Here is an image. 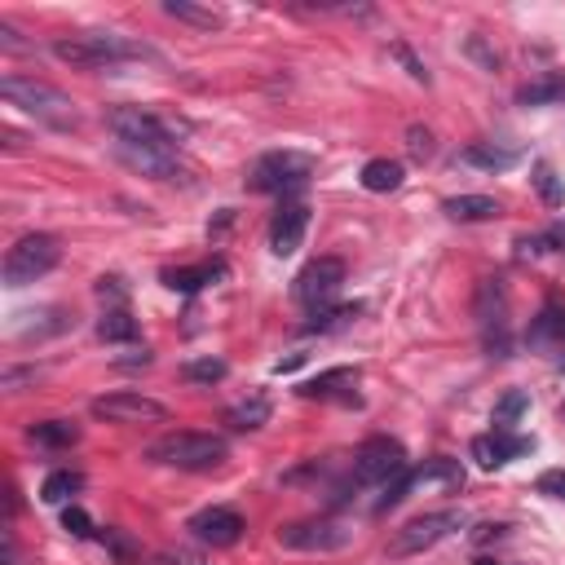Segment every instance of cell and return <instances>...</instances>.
Listing matches in <instances>:
<instances>
[{
    "label": "cell",
    "mask_w": 565,
    "mask_h": 565,
    "mask_svg": "<svg viewBox=\"0 0 565 565\" xmlns=\"http://www.w3.org/2000/svg\"><path fill=\"white\" fill-rule=\"evenodd\" d=\"M0 93H5L10 106H18L23 115H32V120L45 124V128H58V133L80 128L76 102H71L62 89L36 80V76H5V80H0Z\"/></svg>",
    "instance_id": "obj_1"
},
{
    "label": "cell",
    "mask_w": 565,
    "mask_h": 565,
    "mask_svg": "<svg viewBox=\"0 0 565 565\" xmlns=\"http://www.w3.org/2000/svg\"><path fill=\"white\" fill-rule=\"evenodd\" d=\"M147 460H155L164 468H181V473H208V468H222L230 460V442L217 438V434L181 429V434H168V438L151 442Z\"/></svg>",
    "instance_id": "obj_2"
},
{
    "label": "cell",
    "mask_w": 565,
    "mask_h": 565,
    "mask_svg": "<svg viewBox=\"0 0 565 565\" xmlns=\"http://www.w3.org/2000/svg\"><path fill=\"white\" fill-rule=\"evenodd\" d=\"M53 58L66 62V66L98 71V66H115V62H128V58H151V49L133 45L124 36H111V32H85V36H62L53 45Z\"/></svg>",
    "instance_id": "obj_3"
},
{
    "label": "cell",
    "mask_w": 565,
    "mask_h": 565,
    "mask_svg": "<svg viewBox=\"0 0 565 565\" xmlns=\"http://www.w3.org/2000/svg\"><path fill=\"white\" fill-rule=\"evenodd\" d=\"M106 128L115 133V147H147V151H168L177 155V133L141 106H111L106 111Z\"/></svg>",
    "instance_id": "obj_4"
},
{
    "label": "cell",
    "mask_w": 565,
    "mask_h": 565,
    "mask_svg": "<svg viewBox=\"0 0 565 565\" xmlns=\"http://www.w3.org/2000/svg\"><path fill=\"white\" fill-rule=\"evenodd\" d=\"M464 486V468H460V460H447V455H438V460H424V468H406L402 477H393L389 486H385V494L376 500V513H389V508H398L406 494H419V490H460Z\"/></svg>",
    "instance_id": "obj_5"
},
{
    "label": "cell",
    "mask_w": 565,
    "mask_h": 565,
    "mask_svg": "<svg viewBox=\"0 0 565 565\" xmlns=\"http://www.w3.org/2000/svg\"><path fill=\"white\" fill-rule=\"evenodd\" d=\"M464 526V513L460 508H442V513H424V517H411L406 526H398L385 543V552L393 561H406V556H419V552H429L438 548L447 535H455Z\"/></svg>",
    "instance_id": "obj_6"
},
{
    "label": "cell",
    "mask_w": 565,
    "mask_h": 565,
    "mask_svg": "<svg viewBox=\"0 0 565 565\" xmlns=\"http://www.w3.org/2000/svg\"><path fill=\"white\" fill-rule=\"evenodd\" d=\"M314 177V155L305 151H269L252 164L248 186L261 194H292Z\"/></svg>",
    "instance_id": "obj_7"
},
{
    "label": "cell",
    "mask_w": 565,
    "mask_h": 565,
    "mask_svg": "<svg viewBox=\"0 0 565 565\" xmlns=\"http://www.w3.org/2000/svg\"><path fill=\"white\" fill-rule=\"evenodd\" d=\"M62 261V243L53 235H23L5 252V288H27V282L45 278Z\"/></svg>",
    "instance_id": "obj_8"
},
{
    "label": "cell",
    "mask_w": 565,
    "mask_h": 565,
    "mask_svg": "<svg viewBox=\"0 0 565 565\" xmlns=\"http://www.w3.org/2000/svg\"><path fill=\"white\" fill-rule=\"evenodd\" d=\"M406 468H411L406 451L393 438H367L359 451H353V486H389Z\"/></svg>",
    "instance_id": "obj_9"
},
{
    "label": "cell",
    "mask_w": 565,
    "mask_h": 565,
    "mask_svg": "<svg viewBox=\"0 0 565 565\" xmlns=\"http://www.w3.org/2000/svg\"><path fill=\"white\" fill-rule=\"evenodd\" d=\"M473 314H477V327L486 336V349L504 359L508 353V292H504V278H481L477 282Z\"/></svg>",
    "instance_id": "obj_10"
},
{
    "label": "cell",
    "mask_w": 565,
    "mask_h": 565,
    "mask_svg": "<svg viewBox=\"0 0 565 565\" xmlns=\"http://www.w3.org/2000/svg\"><path fill=\"white\" fill-rule=\"evenodd\" d=\"M340 288H344V261H340V256H318V261H310V265L297 274L292 297H297L305 310H323V305H331V301L340 297Z\"/></svg>",
    "instance_id": "obj_11"
},
{
    "label": "cell",
    "mask_w": 565,
    "mask_h": 565,
    "mask_svg": "<svg viewBox=\"0 0 565 565\" xmlns=\"http://www.w3.org/2000/svg\"><path fill=\"white\" fill-rule=\"evenodd\" d=\"M89 411H93L98 419H106V424H160V419H168V406H164V402H155V398H147V393H128V389L93 398Z\"/></svg>",
    "instance_id": "obj_12"
},
{
    "label": "cell",
    "mask_w": 565,
    "mask_h": 565,
    "mask_svg": "<svg viewBox=\"0 0 565 565\" xmlns=\"http://www.w3.org/2000/svg\"><path fill=\"white\" fill-rule=\"evenodd\" d=\"M278 543L282 548H297V552H340L353 543V530L344 522H297V526H282L278 530Z\"/></svg>",
    "instance_id": "obj_13"
},
{
    "label": "cell",
    "mask_w": 565,
    "mask_h": 565,
    "mask_svg": "<svg viewBox=\"0 0 565 565\" xmlns=\"http://www.w3.org/2000/svg\"><path fill=\"white\" fill-rule=\"evenodd\" d=\"M305 230H310V208L301 199H282V208L269 222V252L274 256H292L305 243Z\"/></svg>",
    "instance_id": "obj_14"
},
{
    "label": "cell",
    "mask_w": 565,
    "mask_h": 565,
    "mask_svg": "<svg viewBox=\"0 0 565 565\" xmlns=\"http://www.w3.org/2000/svg\"><path fill=\"white\" fill-rule=\"evenodd\" d=\"M186 530H190L199 543H208V548H235L248 526H243V517H239L235 508H203V513H194V517L186 522Z\"/></svg>",
    "instance_id": "obj_15"
},
{
    "label": "cell",
    "mask_w": 565,
    "mask_h": 565,
    "mask_svg": "<svg viewBox=\"0 0 565 565\" xmlns=\"http://www.w3.org/2000/svg\"><path fill=\"white\" fill-rule=\"evenodd\" d=\"M526 451H535V438H513V434H504V429H494V434H486V438H473V460H477L481 468H504L508 460H517V455H526Z\"/></svg>",
    "instance_id": "obj_16"
},
{
    "label": "cell",
    "mask_w": 565,
    "mask_h": 565,
    "mask_svg": "<svg viewBox=\"0 0 565 565\" xmlns=\"http://www.w3.org/2000/svg\"><path fill=\"white\" fill-rule=\"evenodd\" d=\"M115 155H120V160H124L133 173L151 177V181H177V173H181L177 155H168V151H147V147H115Z\"/></svg>",
    "instance_id": "obj_17"
},
{
    "label": "cell",
    "mask_w": 565,
    "mask_h": 565,
    "mask_svg": "<svg viewBox=\"0 0 565 565\" xmlns=\"http://www.w3.org/2000/svg\"><path fill=\"white\" fill-rule=\"evenodd\" d=\"M526 344L539 353H552V359H565V310L548 305L530 327H526Z\"/></svg>",
    "instance_id": "obj_18"
},
{
    "label": "cell",
    "mask_w": 565,
    "mask_h": 565,
    "mask_svg": "<svg viewBox=\"0 0 565 565\" xmlns=\"http://www.w3.org/2000/svg\"><path fill=\"white\" fill-rule=\"evenodd\" d=\"M353 385H359V372L353 367H331V372H323V376H314V380H305L297 393L301 398H318V402H353L359 393H353Z\"/></svg>",
    "instance_id": "obj_19"
},
{
    "label": "cell",
    "mask_w": 565,
    "mask_h": 565,
    "mask_svg": "<svg viewBox=\"0 0 565 565\" xmlns=\"http://www.w3.org/2000/svg\"><path fill=\"white\" fill-rule=\"evenodd\" d=\"M442 212H447L451 222H460V226H477V222H500V217H504L500 199H490V194H451V199L442 203Z\"/></svg>",
    "instance_id": "obj_20"
},
{
    "label": "cell",
    "mask_w": 565,
    "mask_h": 565,
    "mask_svg": "<svg viewBox=\"0 0 565 565\" xmlns=\"http://www.w3.org/2000/svg\"><path fill=\"white\" fill-rule=\"evenodd\" d=\"M226 274V261H203V265H181V269H164V288L173 292H199L208 282H217Z\"/></svg>",
    "instance_id": "obj_21"
},
{
    "label": "cell",
    "mask_w": 565,
    "mask_h": 565,
    "mask_svg": "<svg viewBox=\"0 0 565 565\" xmlns=\"http://www.w3.org/2000/svg\"><path fill=\"white\" fill-rule=\"evenodd\" d=\"M164 14L177 18V23H190V27H199V32H222V27H226V14H222V10L190 5V0H164Z\"/></svg>",
    "instance_id": "obj_22"
},
{
    "label": "cell",
    "mask_w": 565,
    "mask_h": 565,
    "mask_svg": "<svg viewBox=\"0 0 565 565\" xmlns=\"http://www.w3.org/2000/svg\"><path fill=\"white\" fill-rule=\"evenodd\" d=\"M517 160H522V151L494 147V141H473V147L464 151V164H473V168H486V173H508Z\"/></svg>",
    "instance_id": "obj_23"
},
{
    "label": "cell",
    "mask_w": 565,
    "mask_h": 565,
    "mask_svg": "<svg viewBox=\"0 0 565 565\" xmlns=\"http://www.w3.org/2000/svg\"><path fill=\"white\" fill-rule=\"evenodd\" d=\"M265 419H269V398L265 393H252L248 402H235L226 411V424H230L235 434H252V429H261Z\"/></svg>",
    "instance_id": "obj_24"
},
{
    "label": "cell",
    "mask_w": 565,
    "mask_h": 565,
    "mask_svg": "<svg viewBox=\"0 0 565 565\" xmlns=\"http://www.w3.org/2000/svg\"><path fill=\"white\" fill-rule=\"evenodd\" d=\"M137 336H141V327H137V318L128 310H102L98 340H106V344H133Z\"/></svg>",
    "instance_id": "obj_25"
},
{
    "label": "cell",
    "mask_w": 565,
    "mask_h": 565,
    "mask_svg": "<svg viewBox=\"0 0 565 565\" xmlns=\"http://www.w3.org/2000/svg\"><path fill=\"white\" fill-rule=\"evenodd\" d=\"M27 438H32L36 447H53V451H62V447H76V442H80V429H76L71 419H45V424H32Z\"/></svg>",
    "instance_id": "obj_26"
},
{
    "label": "cell",
    "mask_w": 565,
    "mask_h": 565,
    "mask_svg": "<svg viewBox=\"0 0 565 565\" xmlns=\"http://www.w3.org/2000/svg\"><path fill=\"white\" fill-rule=\"evenodd\" d=\"M402 186V164L398 160H367L363 164V190L372 194H389Z\"/></svg>",
    "instance_id": "obj_27"
},
{
    "label": "cell",
    "mask_w": 565,
    "mask_h": 565,
    "mask_svg": "<svg viewBox=\"0 0 565 565\" xmlns=\"http://www.w3.org/2000/svg\"><path fill=\"white\" fill-rule=\"evenodd\" d=\"M363 305H323V310H310V323L305 331H340L349 323H359Z\"/></svg>",
    "instance_id": "obj_28"
},
{
    "label": "cell",
    "mask_w": 565,
    "mask_h": 565,
    "mask_svg": "<svg viewBox=\"0 0 565 565\" xmlns=\"http://www.w3.org/2000/svg\"><path fill=\"white\" fill-rule=\"evenodd\" d=\"M85 486V477L76 473V468H58V473H49L45 477V486H40V500L45 504H66L71 494H76Z\"/></svg>",
    "instance_id": "obj_29"
},
{
    "label": "cell",
    "mask_w": 565,
    "mask_h": 565,
    "mask_svg": "<svg viewBox=\"0 0 565 565\" xmlns=\"http://www.w3.org/2000/svg\"><path fill=\"white\" fill-rule=\"evenodd\" d=\"M526 406H530V393L526 389H508L500 402H494L490 424H494V429H504V434H513V424L526 415Z\"/></svg>",
    "instance_id": "obj_30"
},
{
    "label": "cell",
    "mask_w": 565,
    "mask_h": 565,
    "mask_svg": "<svg viewBox=\"0 0 565 565\" xmlns=\"http://www.w3.org/2000/svg\"><path fill=\"white\" fill-rule=\"evenodd\" d=\"M522 106H548V102H565V76H543L535 85H526L517 93Z\"/></svg>",
    "instance_id": "obj_31"
},
{
    "label": "cell",
    "mask_w": 565,
    "mask_h": 565,
    "mask_svg": "<svg viewBox=\"0 0 565 565\" xmlns=\"http://www.w3.org/2000/svg\"><path fill=\"white\" fill-rule=\"evenodd\" d=\"M530 181H535V190H539V199H543L548 208H561V203H565V186L556 181V173H552L548 164H535V177H530Z\"/></svg>",
    "instance_id": "obj_32"
},
{
    "label": "cell",
    "mask_w": 565,
    "mask_h": 565,
    "mask_svg": "<svg viewBox=\"0 0 565 565\" xmlns=\"http://www.w3.org/2000/svg\"><path fill=\"white\" fill-rule=\"evenodd\" d=\"M434 151H438L434 133L424 128V124H411V128H406V155H411L415 164H424V160H434Z\"/></svg>",
    "instance_id": "obj_33"
},
{
    "label": "cell",
    "mask_w": 565,
    "mask_h": 565,
    "mask_svg": "<svg viewBox=\"0 0 565 565\" xmlns=\"http://www.w3.org/2000/svg\"><path fill=\"white\" fill-rule=\"evenodd\" d=\"M230 367L222 363V359H199V363H186L181 367V376L186 380H194V385H212V380H222Z\"/></svg>",
    "instance_id": "obj_34"
},
{
    "label": "cell",
    "mask_w": 565,
    "mask_h": 565,
    "mask_svg": "<svg viewBox=\"0 0 565 565\" xmlns=\"http://www.w3.org/2000/svg\"><path fill=\"white\" fill-rule=\"evenodd\" d=\"M98 301L106 305V310H128L124 301H128V288H124V278H98Z\"/></svg>",
    "instance_id": "obj_35"
},
{
    "label": "cell",
    "mask_w": 565,
    "mask_h": 565,
    "mask_svg": "<svg viewBox=\"0 0 565 565\" xmlns=\"http://www.w3.org/2000/svg\"><path fill=\"white\" fill-rule=\"evenodd\" d=\"M389 53H393V58H398V62L406 66V76H411L415 85H429V71H424V62H419V58H415V53H411V49H406L402 40H398V45H393Z\"/></svg>",
    "instance_id": "obj_36"
},
{
    "label": "cell",
    "mask_w": 565,
    "mask_h": 565,
    "mask_svg": "<svg viewBox=\"0 0 565 565\" xmlns=\"http://www.w3.org/2000/svg\"><path fill=\"white\" fill-rule=\"evenodd\" d=\"M535 486H539V494H548V500H561V504H565V468H548Z\"/></svg>",
    "instance_id": "obj_37"
},
{
    "label": "cell",
    "mask_w": 565,
    "mask_h": 565,
    "mask_svg": "<svg viewBox=\"0 0 565 565\" xmlns=\"http://www.w3.org/2000/svg\"><path fill=\"white\" fill-rule=\"evenodd\" d=\"M62 526H66L71 535H76V539H89V535H93V522H89V513H85V508H76V504H71V508L62 513Z\"/></svg>",
    "instance_id": "obj_38"
},
{
    "label": "cell",
    "mask_w": 565,
    "mask_h": 565,
    "mask_svg": "<svg viewBox=\"0 0 565 565\" xmlns=\"http://www.w3.org/2000/svg\"><path fill=\"white\" fill-rule=\"evenodd\" d=\"M464 53H468V58H477L486 71H500V53L486 49V45H481V36H468V40H464Z\"/></svg>",
    "instance_id": "obj_39"
},
{
    "label": "cell",
    "mask_w": 565,
    "mask_h": 565,
    "mask_svg": "<svg viewBox=\"0 0 565 565\" xmlns=\"http://www.w3.org/2000/svg\"><path fill=\"white\" fill-rule=\"evenodd\" d=\"M0 49H5V53H32L36 45H27L14 23H0Z\"/></svg>",
    "instance_id": "obj_40"
},
{
    "label": "cell",
    "mask_w": 565,
    "mask_h": 565,
    "mask_svg": "<svg viewBox=\"0 0 565 565\" xmlns=\"http://www.w3.org/2000/svg\"><path fill=\"white\" fill-rule=\"evenodd\" d=\"M27 380H36V367H5L0 372V389H10V393H18V385H27Z\"/></svg>",
    "instance_id": "obj_41"
},
{
    "label": "cell",
    "mask_w": 565,
    "mask_h": 565,
    "mask_svg": "<svg viewBox=\"0 0 565 565\" xmlns=\"http://www.w3.org/2000/svg\"><path fill=\"white\" fill-rule=\"evenodd\" d=\"M539 243H543V252H565V222H552V226L539 235Z\"/></svg>",
    "instance_id": "obj_42"
},
{
    "label": "cell",
    "mask_w": 565,
    "mask_h": 565,
    "mask_svg": "<svg viewBox=\"0 0 565 565\" xmlns=\"http://www.w3.org/2000/svg\"><path fill=\"white\" fill-rule=\"evenodd\" d=\"M106 543L115 548V556H120V561H133V543H128L120 530H106Z\"/></svg>",
    "instance_id": "obj_43"
},
{
    "label": "cell",
    "mask_w": 565,
    "mask_h": 565,
    "mask_svg": "<svg viewBox=\"0 0 565 565\" xmlns=\"http://www.w3.org/2000/svg\"><path fill=\"white\" fill-rule=\"evenodd\" d=\"M500 535H504V526H477V530H473V539H477V543H486V539H500Z\"/></svg>",
    "instance_id": "obj_44"
},
{
    "label": "cell",
    "mask_w": 565,
    "mask_h": 565,
    "mask_svg": "<svg viewBox=\"0 0 565 565\" xmlns=\"http://www.w3.org/2000/svg\"><path fill=\"white\" fill-rule=\"evenodd\" d=\"M5 565H18V543H14V530H5Z\"/></svg>",
    "instance_id": "obj_45"
},
{
    "label": "cell",
    "mask_w": 565,
    "mask_h": 565,
    "mask_svg": "<svg viewBox=\"0 0 565 565\" xmlns=\"http://www.w3.org/2000/svg\"><path fill=\"white\" fill-rule=\"evenodd\" d=\"M473 565H500V561H490V556H477V561H473Z\"/></svg>",
    "instance_id": "obj_46"
}]
</instances>
